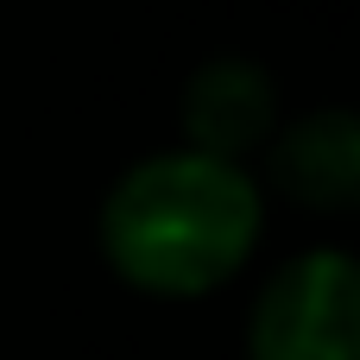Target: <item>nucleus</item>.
<instances>
[{
    "instance_id": "nucleus-1",
    "label": "nucleus",
    "mask_w": 360,
    "mask_h": 360,
    "mask_svg": "<svg viewBox=\"0 0 360 360\" xmlns=\"http://www.w3.org/2000/svg\"><path fill=\"white\" fill-rule=\"evenodd\" d=\"M253 234H259L253 177L190 146L133 165L101 209V247L114 272L165 297H196L221 285L253 253Z\"/></svg>"
},
{
    "instance_id": "nucleus-2",
    "label": "nucleus",
    "mask_w": 360,
    "mask_h": 360,
    "mask_svg": "<svg viewBox=\"0 0 360 360\" xmlns=\"http://www.w3.org/2000/svg\"><path fill=\"white\" fill-rule=\"evenodd\" d=\"M253 360H360V259L304 253L253 304Z\"/></svg>"
},
{
    "instance_id": "nucleus-3",
    "label": "nucleus",
    "mask_w": 360,
    "mask_h": 360,
    "mask_svg": "<svg viewBox=\"0 0 360 360\" xmlns=\"http://www.w3.org/2000/svg\"><path fill=\"white\" fill-rule=\"evenodd\" d=\"M272 114H278V95H272V76L247 57H215L190 76L184 89V133H190V152L202 158H221V165H240L247 152H259L272 139Z\"/></svg>"
},
{
    "instance_id": "nucleus-4",
    "label": "nucleus",
    "mask_w": 360,
    "mask_h": 360,
    "mask_svg": "<svg viewBox=\"0 0 360 360\" xmlns=\"http://www.w3.org/2000/svg\"><path fill=\"white\" fill-rule=\"evenodd\" d=\"M272 184L304 209H360V114L323 108L272 139Z\"/></svg>"
}]
</instances>
